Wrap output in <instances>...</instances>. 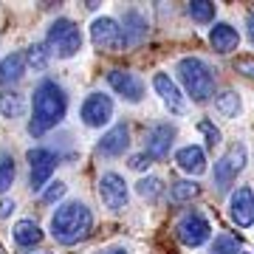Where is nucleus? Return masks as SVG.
<instances>
[{"label":"nucleus","instance_id":"nucleus-1","mask_svg":"<svg viewBox=\"0 0 254 254\" xmlns=\"http://www.w3.org/2000/svg\"><path fill=\"white\" fill-rule=\"evenodd\" d=\"M91 226H93L91 209L85 203H79V200L60 206L57 215L51 218V235H54L57 243H63V246H73L79 240H85L91 235Z\"/></svg>","mask_w":254,"mask_h":254},{"label":"nucleus","instance_id":"nucleus-2","mask_svg":"<svg viewBox=\"0 0 254 254\" xmlns=\"http://www.w3.org/2000/svg\"><path fill=\"white\" fill-rule=\"evenodd\" d=\"M65 116V93L54 82H40L34 91V119L28 125L31 136H43L51 127H57Z\"/></svg>","mask_w":254,"mask_h":254},{"label":"nucleus","instance_id":"nucleus-3","mask_svg":"<svg viewBox=\"0 0 254 254\" xmlns=\"http://www.w3.org/2000/svg\"><path fill=\"white\" fill-rule=\"evenodd\" d=\"M178 73H181L184 88L190 91V96L195 102H206L215 93V76L198 57H184L178 63Z\"/></svg>","mask_w":254,"mask_h":254},{"label":"nucleus","instance_id":"nucleus-4","mask_svg":"<svg viewBox=\"0 0 254 254\" xmlns=\"http://www.w3.org/2000/svg\"><path fill=\"white\" fill-rule=\"evenodd\" d=\"M48 46L57 57H73L82 48V34L71 20H57L48 28Z\"/></svg>","mask_w":254,"mask_h":254},{"label":"nucleus","instance_id":"nucleus-5","mask_svg":"<svg viewBox=\"0 0 254 254\" xmlns=\"http://www.w3.org/2000/svg\"><path fill=\"white\" fill-rule=\"evenodd\" d=\"M91 40H93V46L99 48V51H105V54H116L119 48L125 46L122 28H119L116 20H110V17L93 20V26H91Z\"/></svg>","mask_w":254,"mask_h":254},{"label":"nucleus","instance_id":"nucleus-6","mask_svg":"<svg viewBox=\"0 0 254 254\" xmlns=\"http://www.w3.org/2000/svg\"><path fill=\"white\" fill-rule=\"evenodd\" d=\"M243 164H246V147L243 144H235L218 164H215V184H218L220 192H226L229 187H232L237 173L243 170Z\"/></svg>","mask_w":254,"mask_h":254},{"label":"nucleus","instance_id":"nucleus-7","mask_svg":"<svg viewBox=\"0 0 254 254\" xmlns=\"http://www.w3.org/2000/svg\"><path fill=\"white\" fill-rule=\"evenodd\" d=\"M178 237H181L184 246H203L209 240V232H212V226H209V220L200 215V212H190V215H184L181 220H178Z\"/></svg>","mask_w":254,"mask_h":254},{"label":"nucleus","instance_id":"nucleus-8","mask_svg":"<svg viewBox=\"0 0 254 254\" xmlns=\"http://www.w3.org/2000/svg\"><path fill=\"white\" fill-rule=\"evenodd\" d=\"M110 116H113V102H110V96H105V93H91V96L85 99V105H82V122L88 127L108 125Z\"/></svg>","mask_w":254,"mask_h":254},{"label":"nucleus","instance_id":"nucleus-9","mask_svg":"<svg viewBox=\"0 0 254 254\" xmlns=\"http://www.w3.org/2000/svg\"><path fill=\"white\" fill-rule=\"evenodd\" d=\"M99 198H102V203H105L108 209H113V212L125 209L127 206V187H125V181H122L116 173L102 175V181H99Z\"/></svg>","mask_w":254,"mask_h":254},{"label":"nucleus","instance_id":"nucleus-10","mask_svg":"<svg viewBox=\"0 0 254 254\" xmlns=\"http://www.w3.org/2000/svg\"><path fill=\"white\" fill-rule=\"evenodd\" d=\"M28 164H31V187L40 190L54 173L57 158L51 150H28Z\"/></svg>","mask_w":254,"mask_h":254},{"label":"nucleus","instance_id":"nucleus-11","mask_svg":"<svg viewBox=\"0 0 254 254\" xmlns=\"http://www.w3.org/2000/svg\"><path fill=\"white\" fill-rule=\"evenodd\" d=\"M175 138V127L173 125H155L147 133V158H167L170 147Z\"/></svg>","mask_w":254,"mask_h":254},{"label":"nucleus","instance_id":"nucleus-12","mask_svg":"<svg viewBox=\"0 0 254 254\" xmlns=\"http://www.w3.org/2000/svg\"><path fill=\"white\" fill-rule=\"evenodd\" d=\"M108 82H110V88H113L116 93H122L127 102H138L141 96H144V85H141V79H138L136 73L110 71L108 73Z\"/></svg>","mask_w":254,"mask_h":254},{"label":"nucleus","instance_id":"nucleus-13","mask_svg":"<svg viewBox=\"0 0 254 254\" xmlns=\"http://www.w3.org/2000/svg\"><path fill=\"white\" fill-rule=\"evenodd\" d=\"M232 220L243 229L254 223V192L249 187H240L232 195Z\"/></svg>","mask_w":254,"mask_h":254},{"label":"nucleus","instance_id":"nucleus-14","mask_svg":"<svg viewBox=\"0 0 254 254\" xmlns=\"http://www.w3.org/2000/svg\"><path fill=\"white\" fill-rule=\"evenodd\" d=\"M153 85H155V91H158V96L167 102V108L173 110V113H184V110H187L184 96H181V91H178V85H175L167 73H155Z\"/></svg>","mask_w":254,"mask_h":254},{"label":"nucleus","instance_id":"nucleus-15","mask_svg":"<svg viewBox=\"0 0 254 254\" xmlns=\"http://www.w3.org/2000/svg\"><path fill=\"white\" fill-rule=\"evenodd\" d=\"M127 144H130V130H127V125H116L102 136L99 153L102 155H122L127 150Z\"/></svg>","mask_w":254,"mask_h":254},{"label":"nucleus","instance_id":"nucleus-16","mask_svg":"<svg viewBox=\"0 0 254 254\" xmlns=\"http://www.w3.org/2000/svg\"><path fill=\"white\" fill-rule=\"evenodd\" d=\"M209 43H212V48H215L218 54H232V51L240 46V34H237L229 23H215L212 34H209Z\"/></svg>","mask_w":254,"mask_h":254},{"label":"nucleus","instance_id":"nucleus-17","mask_svg":"<svg viewBox=\"0 0 254 254\" xmlns=\"http://www.w3.org/2000/svg\"><path fill=\"white\" fill-rule=\"evenodd\" d=\"M175 161H178V167H181L184 173H190V175H200L206 170V155H203V150L195 147V144L181 147L178 155H175Z\"/></svg>","mask_w":254,"mask_h":254},{"label":"nucleus","instance_id":"nucleus-18","mask_svg":"<svg viewBox=\"0 0 254 254\" xmlns=\"http://www.w3.org/2000/svg\"><path fill=\"white\" fill-rule=\"evenodd\" d=\"M122 37H125L127 46H138L141 40L147 37V23L141 14H136V11H127L125 14V31H122Z\"/></svg>","mask_w":254,"mask_h":254},{"label":"nucleus","instance_id":"nucleus-19","mask_svg":"<svg viewBox=\"0 0 254 254\" xmlns=\"http://www.w3.org/2000/svg\"><path fill=\"white\" fill-rule=\"evenodd\" d=\"M26 71V57L23 54H9L3 63H0V85H9V82H17Z\"/></svg>","mask_w":254,"mask_h":254},{"label":"nucleus","instance_id":"nucleus-20","mask_svg":"<svg viewBox=\"0 0 254 254\" xmlns=\"http://www.w3.org/2000/svg\"><path fill=\"white\" fill-rule=\"evenodd\" d=\"M14 240L23 249H31V246H37L43 240V232H40V226H37L34 220H20L17 226H14Z\"/></svg>","mask_w":254,"mask_h":254},{"label":"nucleus","instance_id":"nucleus-21","mask_svg":"<svg viewBox=\"0 0 254 254\" xmlns=\"http://www.w3.org/2000/svg\"><path fill=\"white\" fill-rule=\"evenodd\" d=\"M0 113L6 119H17L26 113V102H23V96L14 91H3L0 93Z\"/></svg>","mask_w":254,"mask_h":254},{"label":"nucleus","instance_id":"nucleus-22","mask_svg":"<svg viewBox=\"0 0 254 254\" xmlns=\"http://www.w3.org/2000/svg\"><path fill=\"white\" fill-rule=\"evenodd\" d=\"M190 17L195 20V23H209V20L215 17V3H209V0H192Z\"/></svg>","mask_w":254,"mask_h":254},{"label":"nucleus","instance_id":"nucleus-23","mask_svg":"<svg viewBox=\"0 0 254 254\" xmlns=\"http://www.w3.org/2000/svg\"><path fill=\"white\" fill-rule=\"evenodd\" d=\"M215 108H218L220 116H237V110H240V99H237V93L235 91H226L223 96H218V102H215Z\"/></svg>","mask_w":254,"mask_h":254},{"label":"nucleus","instance_id":"nucleus-24","mask_svg":"<svg viewBox=\"0 0 254 254\" xmlns=\"http://www.w3.org/2000/svg\"><path fill=\"white\" fill-rule=\"evenodd\" d=\"M237 252H240V240L235 235H220L212 243V252L209 254H237Z\"/></svg>","mask_w":254,"mask_h":254},{"label":"nucleus","instance_id":"nucleus-25","mask_svg":"<svg viewBox=\"0 0 254 254\" xmlns=\"http://www.w3.org/2000/svg\"><path fill=\"white\" fill-rule=\"evenodd\" d=\"M14 181V161H11V155H0V192H6Z\"/></svg>","mask_w":254,"mask_h":254},{"label":"nucleus","instance_id":"nucleus-26","mask_svg":"<svg viewBox=\"0 0 254 254\" xmlns=\"http://www.w3.org/2000/svg\"><path fill=\"white\" fill-rule=\"evenodd\" d=\"M198 192H200V187L195 181H178L173 187V198L175 200H190V198H195Z\"/></svg>","mask_w":254,"mask_h":254},{"label":"nucleus","instance_id":"nucleus-27","mask_svg":"<svg viewBox=\"0 0 254 254\" xmlns=\"http://www.w3.org/2000/svg\"><path fill=\"white\" fill-rule=\"evenodd\" d=\"M138 187V195H141V198H158V195H161V181H158V178H141V181L136 184Z\"/></svg>","mask_w":254,"mask_h":254},{"label":"nucleus","instance_id":"nucleus-28","mask_svg":"<svg viewBox=\"0 0 254 254\" xmlns=\"http://www.w3.org/2000/svg\"><path fill=\"white\" fill-rule=\"evenodd\" d=\"M26 60H28V65H34V68H46L48 54H46V48L43 46H31L28 48V54H26Z\"/></svg>","mask_w":254,"mask_h":254},{"label":"nucleus","instance_id":"nucleus-29","mask_svg":"<svg viewBox=\"0 0 254 254\" xmlns=\"http://www.w3.org/2000/svg\"><path fill=\"white\" fill-rule=\"evenodd\" d=\"M198 130L206 136L209 147H215L220 141V130H218V127H212V122H206V119H203V122H198Z\"/></svg>","mask_w":254,"mask_h":254},{"label":"nucleus","instance_id":"nucleus-30","mask_svg":"<svg viewBox=\"0 0 254 254\" xmlns=\"http://www.w3.org/2000/svg\"><path fill=\"white\" fill-rule=\"evenodd\" d=\"M235 71L243 73V76H249V79H254V60L252 57H240L235 63Z\"/></svg>","mask_w":254,"mask_h":254},{"label":"nucleus","instance_id":"nucleus-31","mask_svg":"<svg viewBox=\"0 0 254 254\" xmlns=\"http://www.w3.org/2000/svg\"><path fill=\"white\" fill-rule=\"evenodd\" d=\"M63 195H65V184H63V181H57V184H51V190L43 195V200H46V203H54V200H57V198H63Z\"/></svg>","mask_w":254,"mask_h":254},{"label":"nucleus","instance_id":"nucleus-32","mask_svg":"<svg viewBox=\"0 0 254 254\" xmlns=\"http://www.w3.org/2000/svg\"><path fill=\"white\" fill-rule=\"evenodd\" d=\"M130 167H133V170H147V167H150V158H147V155H133V158H130Z\"/></svg>","mask_w":254,"mask_h":254},{"label":"nucleus","instance_id":"nucleus-33","mask_svg":"<svg viewBox=\"0 0 254 254\" xmlns=\"http://www.w3.org/2000/svg\"><path fill=\"white\" fill-rule=\"evenodd\" d=\"M11 209H14V203H11V200H0V218H6Z\"/></svg>","mask_w":254,"mask_h":254},{"label":"nucleus","instance_id":"nucleus-34","mask_svg":"<svg viewBox=\"0 0 254 254\" xmlns=\"http://www.w3.org/2000/svg\"><path fill=\"white\" fill-rule=\"evenodd\" d=\"M249 40L254 43V11L249 14Z\"/></svg>","mask_w":254,"mask_h":254},{"label":"nucleus","instance_id":"nucleus-35","mask_svg":"<svg viewBox=\"0 0 254 254\" xmlns=\"http://www.w3.org/2000/svg\"><path fill=\"white\" fill-rule=\"evenodd\" d=\"M102 254H127L125 249H110V252H102Z\"/></svg>","mask_w":254,"mask_h":254}]
</instances>
